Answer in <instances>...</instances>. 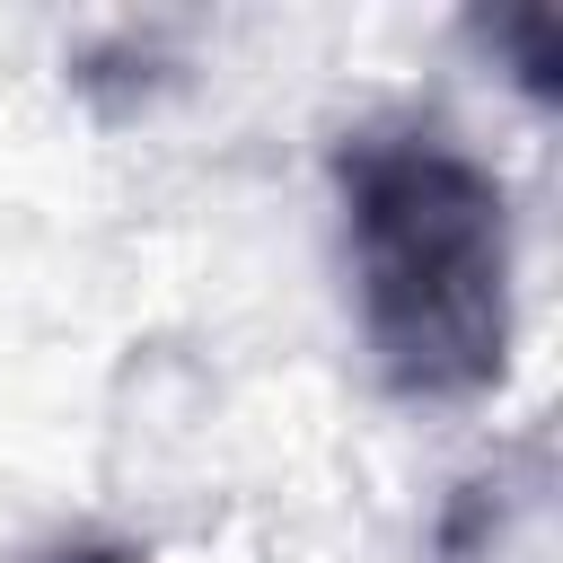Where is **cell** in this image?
<instances>
[{"mask_svg":"<svg viewBox=\"0 0 563 563\" xmlns=\"http://www.w3.org/2000/svg\"><path fill=\"white\" fill-rule=\"evenodd\" d=\"M361 343L387 396L475 405L510 369L519 238L501 176L422 114H378L334 141Z\"/></svg>","mask_w":563,"mask_h":563,"instance_id":"1","label":"cell"},{"mask_svg":"<svg viewBox=\"0 0 563 563\" xmlns=\"http://www.w3.org/2000/svg\"><path fill=\"white\" fill-rule=\"evenodd\" d=\"M484 35H493V44L519 62V88H528V97H554V88H563V79H554V70H563V18H554L545 0H528V9H501Z\"/></svg>","mask_w":563,"mask_h":563,"instance_id":"2","label":"cell"},{"mask_svg":"<svg viewBox=\"0 0 563 563\" xmlns=\"http://www.w3.org/2000/svg\"><path fill=\"white\" fill-rule=\"evenodd\" d=\"M53 563H132L123 545H70V554H53Z\"/></svg>","mask_w":563,"mask_h":563,"instance_id":"3","label":"cell"}]
</instances>
